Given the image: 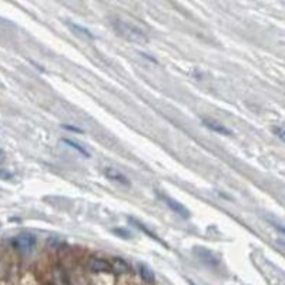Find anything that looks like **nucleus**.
Here are the masks:
<instances>
[{
    "label": "nucleus",
    "instance_id": "f257e3e1",
    "mask_svg": "<svg viewBox=\"0 0 285 285\" xmlns=\"http://www.w3.org/2000/svg\"><path fill=\"white\" fill-rule=\"evenodd\" d=\"M111 25H113L114 30L117 32V35L120 37H123L124 40L136 43V45H146V43H148L147 35L141 29L137 28L136 25L129 23L126 20H121V19H113Z\"/></svg>",
    "mask_w": 285,
    "mask_h": 285
},
{
    "label": "nucleus",
    "instance_id": "f03ea898",
    "mask_svg": "<svg viewBox=\"0 0 285 285\" xmlns=\"http://www.w3.org/2000/svg\"><path fill=\"white\" fill-rule=\"evenodd\" d=\"M12 247L19 252H30L36 247V237L30 232H22L12 239Z\"/></svg>",
    "mask_w": 285,
    "mask_h": 285
},
{
    "label": "nucleus",
    "instance_id": "7ed1b4c3",
    "mask_svg": "<svg viewBox=\"0 0 285 285\" xmlns=\"http://www.w3.org/2000/svg\"><path fill=\"white\" fill-rule=\"evenodd\" d=\"M158 197L163 200V201L166 202V205L170 208V210H173L175 214H178L180 217H183V218H190V211H188V208H185L183 204H180L178 201H175L173 198H170V197H167L164 194H158Z\"/></svg>",
    "mask_w": 285,
    "mask_h": 285
},
{
    "label": "nucleus",
    "instance_id": "20e7f679",
    "mask_svg": "<svg viewBox=\"0 0 285 285\" xmlns=\"http://www.w3.org/2000/svg\"><path fill=\"white\" fill-rule=\"evenodd\" d=\"M104 175L109 178V180H113V181H117L120 184L123 185H130V181L129 178L126 177V175L123 174V173H120L117 168H113V167H107L106 170H104Z\"/></svg>",
    "mask_w": 285,
    "mask_h": 285
},
{
    "label": "nucleus",
    "instance_id": "39448f33",
    "mask_svg": "<svg viewBox=\"0 0 285 285\" xmlns=\"http://www.w3.org/2000/svg\"><path fill=\"white\" fill-rule=\"evenodd\" d=\"M89 267L94 272H109V271H111L110 262L107 259H103V258H92L89 261Z\"/></svg>",
    "mask_w": 285,
    "mask_h": 285
},
{
    "label": "nucleus",
    "instance_id": "423d86ee",
    "mask_svg": "<svg viewBox=\"0 0 285 285\" xmlns=\"http://www.w3.org/2000/svg\"><path fill=\"white\" fill-rule=\"evenodd\" d=\"M202 123H204L205 127H208V129L212 130V131H215V133H218V134H222V136H230L231 134L230 129L224 127L222 124L217 123V121H212V120H204Z\"/></svg>",
    "mask_w": 285,
    "mask_h": 285
},
{
    "label": "nucleus",
    "instance_id": "0eeeda50",
    "mask_svg": "<svg viewBox=\"0 0 285 285\" xmlns=\"http://www.w3.org/2000/svg\"><path fill=\"white\" fill-rule=\"evenodd\" d=\"M111 271L116 274H124L129 271V264L123 259V258H113L110 264Z\"/></svg>",
    "mask_w": 285,
    "mask_h": 285
},
{
    "label": "nucleus",
    "instance_id": "6e6552de",
    "mask_svg": "<svg viewBox=\"0 0 285 285\" xmlns=\"http://www.w3.org/2000/svg\"><path fill=\"white\" fill-rule=\"evenodd\" d=\"M52 284L53 285H69L67 275L62 268H56L52 276Z\"/></svg>",
    "mask_w": 285,
    "mask_h": 285
},
{
    "label": "nucleus",
    "instance_id": "1a4fd4ad",
    "mask_svg": "<svg viewBox=\"0 0 285 285\" xmlns=\"http://www.w3.org/2000/svg\"><path fill=\"white\" fill-rule=\"evenodd\" d=\"M69 28L73 30L76 35H80V36H84L87 37V39H94V35H93L92 32L89 30V29L83 28V26H80V25H76V23H73V22H67L66 23Z\"/></svg>",
    "mask_w": 285,
    "mask_h": 285
},
{
    "label": "nucleus",
    "instance_id": "9d476101",
    "mask_svg": "<svg viewBox=\"0 0 285 285\" xmlns=\"http://www.w3.org/2000/svg\"><path fill=\"white\" fill-rule=\"evenodd\" d=\"M138 272H140V276L143 278V281H146L148 284H153L156 281V276L153 274V271L150 268L146 267V265H143V264L138 267Z\"/></svg>",
    "mask_w": 285,
    "mask_h": 285
},
{
    "label": "nucleus",
    "instance_id": "9b49d317",
    "mask_svg": "<svg viewBox=\"0 0 285 285\" xmlns=\"http://www.w3.org/2000/svg\"><path fill=\"white\" fill-rule=\"evenodd\" d=\"M62 141H63L65 144H67L69 147H73L74 150H76V151H79V153H80V154H83L84 157H90V153H89V151H87V150H86V148H84V147H82L80 144H77L76 141H73V140H69V138H63Z\"/></svg>",
    "mask_w": 285,
    "mask_h": 285
},
{
    "label": "nucleus",
    "instance_id": "f8f14e48",
    "mask_svg": "<svg viewBox=\"0 0 285 285\" xmlns=\"http://www.w3.org/2000/svg\"><path fill=\"white\" fill-rule=\"evenodd\" d=\"M129 221H130V222H131V224H134V225L137 227L138 230H141V231H143V232H146L147 235H150V237H151V238H153V239H156L157 242H160V244H164V242H163L161 239L157 237L154 232H151V231H150V230H147V228H146V227H144V225H143L141 222H138V221H136V220H134V218H130Z\"/></svg>",
    "mask_w": 285,
    "mask_h": 285
},
{
    "label": "nucleus",
    "instance_id": "ddd939ff",
    "mask_svg": "<svg viewBox=\"0 0 285 285\" xmlns=\"http://www.w3.org/2000/svg\"><path fill=\"white\" fill-rule=\"evenodd\" d=\"M113 232L114 234H117V235H120L121 238H127V237H131V232L127 230H123V228H114L113 230Z\"/></svg>",
    "mask_w": 285,
    "mask_h": 285
},
{
    "label": "nucleus",
    "instance_id": "4468645a",
    "mask_svg": "<svg viewBox=\"0 0 285 285\" xmlns=\"http://www.w3.org/2000/svg\"><path fill=\"white\" fill-rule=\"evenodd\" d=\"M274 133L278 134V137L281 138V140H284V130L281 129V127H275V129H274Z\"/></svg>",
    "mask_w": 285,
    "mask_h": 285
},
{
    "label": "nucleus",
    "instance_id": "2eb2a0df",
    "mask_svg": "<svg viewBox=\"0 0 285 285\" xmlns=\"http://www.w3.org/2000/svg\"><path fill=\"white\" fill-rule=\"evenodd\" d=\"M63 129L66 130H72V131H77V133H82L80 129H76V127H72V126H63Z\"/></svg>",
    "mask_w": 285,
    "mask_h": 285
},
{
    "label": "nucleus",
    "instance_id": "dca6fc26",
    "mask_svg": "<svg viewBox=\"0 0 285 285\" xmlns=\"http://www.w3.org/2000/svg\"><path fill=\"white\" fill-rule=\"evenodd\" d=\"M0 177H2V178H10L12 175L8 174V173H6L5 170H2V171H0Z\"/></svg>",
    "mask_w": 285,
    "mask_h": 285
},
{
    "label": "nucleus",
    "instance_id": "f3484780",
    "mask_svg": "<svg viewBox=\"0 0 285 285\" xmlns=\"http://www.w3.org/2000/svg\"><path fill=\"white\" fill-rule=\"evenodd\" d=\"M0 87H3V86H2V83H0Z\"/></svg>",
    "mask_w": 285,
    "mask_h": 285
}]
</instances>
